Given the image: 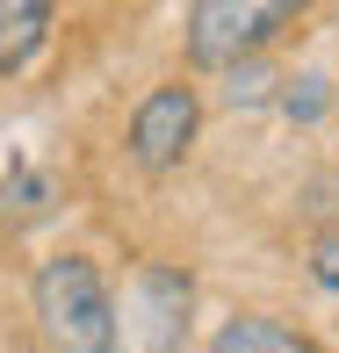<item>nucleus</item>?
Segmentation results:
<instances>
[{"label": "nucleus", "instance_id": "7", "mask_svg": "<svg viewBox=\"0 0 339 353\" xmlns=\"http://www.w3.org/2000/svg\"><path fill=\"white\" fill-rule=\"evenodd\" d=\"M274 101H282L289 123H318V116H325V101H332V79H325V72H296V79H282Z\"/></svg>", "mask_w": 339, "mask_h": 353}, {"label": "nucleus", "instance_id": "3", "mask_svg": "<svg viewBox=\"0 0 339 353\" xmlns=\"http://www.w3.org/2000/svg\"><path fill=\"white\" fill-rule=\"evenodd\" d=\"M195 130H202L195 87H188V79H166V87L144 94L137 116H130V159L144 173H173L188 159V144H195Z\"/></svg>", "mask_w": 339, "mask_h": 353}, {"label": "nucleus", "instance_id": "5", "mask_svg": "<svg viewBox=\"0 0 339 353\" xmlns=\"http://www.w3.org/2000/svg\"><path fill=\"white\" fill-rule=\"evenodd\" d=\"M43 37H51V8L43 0H0V79L22 72L43 51Z\"/></svg>", "mask_w": 339, "mask_h": 353}, {"label": "nucleus", "instance_id": "9", "mask_svg": "<svg viewBox=\"0 0 339 353\" xmlns=\"http://www.w3.org/2000/svg\"><path fill=\"white\" fill-rule=\"evenodd\" d=\"M43 210H51V181L43 173H14L0 188V216H43Z\"/></svg>", "mask_w": 339, "mask_h": 353}, {"label": "nucleus", "instance_id": "4", "mask_svg": "<svg viewBox=\"0 0 339 353\" xmlns=\"http://www.w3.org/2000/svg\"><path fill=\"white\" fill-rule=\"evenodd\" d=\"M137 303H144V353H181V332H188V274L144 267V274H137Z\"/></svg>", "mask_w": 339, "mask_h": 353}, {"label": "nucleus", "instance_id": "1", "mask_svg": "<svg viewBox=\"0 0 339 353\" xmlns=\"http://www.w3.org/2000/svg\"><path fill=\"white\" fill-rule=\"evenodd\" d=\"M29 296H37V325L58 353H116V296L94 260H79V252L43 260Z\"/></svg>", "mask_w": 339, "mask_h": 353}, {"label": "nucleus", "instance_id": "8", "mask_svg": "<svg viewBox=\"0 0 339 353\" xmlns=\"http://www.w3.org/2000/svg\"><path fill=\"white\" fill-rule=\"evenodd\" d=\"M224 79H231V87H224V94H231V108H260V101H274V87H282V79H274V72L260 65V58H246V65H231Z\"/></svg>", "mask_w": 339, "mask_h": 353}, {"label": "nucleus", "instance_id": "6", "mask_svg": "<svg viewBox=\"0 0 339 353\" xmlns=\"http://www.w3.org/2000/svg\"><path fill=\"white\" fill-rule=\"evenodd\" d=\"M209 353H318V346L296 325H282V317H224Z\"/></svg>", "mask_w": 339, "mask_h": 353}, {"label": "nucleus", "instance_id": "2", "mask_svg": "<svg viewBox=\"0 0 339 353\" xmlns=\"http://www.w3.org/2000/svg\"><path fill=\"white\" fill-rule=\"evenodd\" d=\"M296 14L303 8H289V0H195L188 8V65L231 72L260 58L282 29H296Z\"/></svg>", "mask_w": 339, "mask_h": 353}, {"label": "nucleus", "instance_id": "10", "mask_svg": "<svg viewBox=\"0 0 339 353\" xmlns=\"http://www.w3.org/2000/svg\"><path fill=\"white\" fill-rule=\"evenodd\" d=\"M311 281L325 288V296H339V223L311 238Z\"/></svg>", "mask_w": 339, "mask_h": 353}]
</instances>
